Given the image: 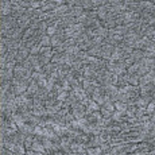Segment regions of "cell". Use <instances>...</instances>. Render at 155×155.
I'll return each instance as SVG.
<instances>
[{"instance_id":"obj_1","label":"cell","mask_w":155,"mask_h":155,"mask_svg":"<svg viewBox=\"0 0 155 155\" xmlns=\"http://www.w3.org/2000/svg\"><path fill=\"white\" fill-rule=\"evenodd\" d=\"M38 91H39V85H38V82L37 81H32L31 84L28 85V89H27V92H26V96L27 97H34L35 94L38 93Z\"/></svg>"},{"instance_id":"obj_2","label":"cell","mask_w":155,"mask_h":155,"mask_svg":"<svg viewBox=\"0 0 155 155\" xmlns=\"http://www.w3.org/2000/svg\"><path fill=\"white\" fill-rule=\"evenodd\" d=\"M19 132H22L23 135H26V136L34 135V126H31V124H28V123H25L23 126L19 127Z\"/></svg>"},{"instance_id":"obj_3","label":"cell","mask_w":155,"mask_h":155,"mask_svg":"<svg viewBox=\"0 0 155 155\" xmlns=\"http://www.w3.org/2000/svg\"><path fill=\"white\" fill-rule=\"evenodd\" d=\"M11 120H12V121H14L15 124H16L18 127L23 126V124L26 123V121H25V119H23V116L20 115V113H14V115L11 116Z\"/></svg>"},{"instance_id":"obj_4","label":"cell","mask_w":155,"mask_h":155,"mask_svg":"<svg viewBox=\"0 0 155 155\" xmlns=\"http://www.w3.org/2000/svg\"><path fill=\"white\" fill-rule=\"evenodd\" d=\"M39 46L41 47H51V37L50 35H43L41 38V42H39Z\"/></svg>"},{"instance_id":"obj_5","label":"cell","mask_w":155,"mask_h":155,"mask_svg":"<svg viewBox=\"0 0 155 155\" xmlns=\"http://www.w3.org/2000/svg\"><path fill=\"white\" fill-rule=\"evenodd\" d=\"M113 104H115V108H116V111H120V112H124V113L127 112V109H128V104H127V103H121V101H116V103H113Z\"/></svg>"},{"instance_id":"obj_6","label":"cell","mask_w":155,"mask_h":155,"mask_svg":"<svg viewBox=\"0 0 155 155\" xmlns=\"http://www.w3.org/2000/svg\"><path fill=\"white\" fill-rule=\"evenodd\" d=\"M139 80H140V77H139L138 74H132V76H130V78H128V84L132 86H139Z\"/></svg>"},{"instance_id":"obj_7","label":"cell","mask_w":155,"mask_h":155,"mask_svg":"<svg viewBox=\"0 0 155 155\" xmlns=\"http://www.w3.org/2000/svg\"><path fill=\"white\" fill-rule=\"evenodd\" d=\"M103 108H104V109H107V111H108V112H111V113H113V112L116 111V108H115V104H113L112 101H107V103L103 105Z\"/></svg>"},{"instance_id":"obj_8","label":"cell","mask_w":155,"mask_h":155,"mask_svg":"<svg viewBox=\"0 0 155 155\" xmlns=\"http://www.w3.org/2000/svg\"><path fill=\"white\" fill-rule=\"evenodd\" d=\"M69 93L70 92H62L61 94H58V97H57V100L61 101V103H65V101L68 100V97H69Z\"/></svg>"},{"instance_id":"obj_9","label":"cell","mask_w":155,"mask_h":155,"mask_svg":"<svg viewBox=\"0 0 155 155\" xmlns=\"http://www.w3.org/2000/svg\"><path fill=\"white\" fill-rule=\"evenodd\" d=\"M144 115H147V113H146V108H138L136 109V113H135V117L138 119H140V117H143V116Z\"/></svg>"},{"instance_id":"obj_10","label":"cell","mask_w":155,"mask_h":155,"mask_svg":"<svg viewBox=\"0 0 155 155\" xmlns=\"http://www.w3.org/2000/svg\"><path fill=\"white\" fill-rule=\"evenodd\" d=\"M57 32H58V27H55V26H50V27L47 28V35H50V37L55 35Z\"/></svg>"},{"instance_id":"obj_11","label":"cell","mask_w":155,"mask_h":155,"mask_svg":"<svg viewBox=\"0 0 155 155\" xmlns=\"http://www.w3.org/2000/svg\"><path fill=\"white\" fill-rule=\"evenodd\" d=\"M27 155H39V154L35 153L34 150H28V151H27Z\"/></svg>"},{"instance_id":"obj_12","label":"cell","mask_w":155,"mask_h":155,"mask_svg":"<svg viewBox=\"0 0 155 155\" xmlns=\"http://www.w3.org/2000/svg\"><path fill=\"white\" fill-rule=\"evenodd\" d=\"M49 155H64V153H62V151H58V153H51Z\"/></svg>"}]
</instances>
